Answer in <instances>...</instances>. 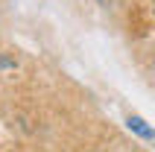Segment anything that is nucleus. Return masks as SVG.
I'll list each match as a JSON object with an SVG mask.
<instances>
[{"label":"nucleus","instance_id":"nucleus-1","mask_svg":"<svg viewBox=\"0 0 155 152\" xmlns=\"http://www.w3.org/2000/svg\"><path fill=\"white\" fill-rule=\"evenodd\" d=\"M126 126L135 132V135H140V137H147V140H155V132L143 123V117H138V114H132L129 120H126Z\"/></svg>","mask_w":155,"mask_h":152}]
</instances>
